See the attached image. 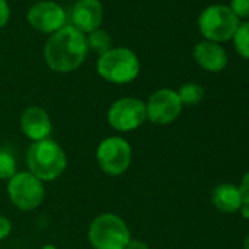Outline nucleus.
I'll use <instances>...</instances> for the list:
<instances>
[{
	"mask_svg": "<svg viewBox=\"0 0 249 249\" xmlns=\"http://www.w3.org/2000/svg\"><path fill=\"white\" fill-rule=\"evenodd\" d=\"M30 24L46 34H54L65 27V11L54 2H40L28 11Z\"/></svg>",
	"mask_w": 249,
	"mask_h": 249,
	"instance_id": "10",
	"label": "nucleus"
},
{
	"mask_svg": "<svg viewBox=\"0 0 249 249\" xmlns=\"http://www.w3.org/2000/svg\"><path fill=\"white\" fill-rule=\"evenodd\" d=\"M9 17H11V11H9L6 0H0V28L6 25V22L9 21Z\"/></svg>",
	"mask_w": 249,
	"mask_h": 249,
	"instance_id": "22",
	"label": "nucleus"
},
{
	"mask_svg": "<svg viewBox=\"0 0 249 249\" xmlns=\"http://www.w3.org/2000/svg\"><path fill=\"white\" fill-rule=\"evenodd\" d=\"M88 53L85 36L72 25L56 31L46 44L44 59L54 72H72L78 69Z\"/></svg>",
	"mask_w": 249,
	"mask_h": 249,
	"instance_id": "1",
	"label": "nucleus"
},
{
	"mask_svg": "<svg viewBox=\"0 0 249 249\" xmlns=\"http://www.w3.org/2000/svg\"><path fill=\"white\" fill-rule=\"evenodd\" d=\"M8 195L11 202L22 210H36L44 199V186L40 179H37L30 172H19L14 175L8 182Z\"/></svg>",
	"mask_w": 249,
	"mask_h": 249,
	"instance_id": "7",
	"label": "nucleus"
},
{
	"mask_svg": "<svg viewBox=\"0 0 249 249\" xmlns=\"http://www.w3.org/2000/svg\"><path fill=\"white\" fill-rule=\"evenodd\" d=\"M178 95L180 98L182 106H195V104H198L202 100L204 89L196 82H188V84H183L179 88Z\"/></svg>",
	"mask_w": 249,
	"mask_h": 249,
	"instance_id": "15",
	"label": "nucleus"
},
{
	"mask_svg": "<svg viewBox=\"0 0 249 249\" xmlns=\"http://www.w3.org/2000/svg\"><path fill=\"white\" fill-rule=\"evenodd\" d=\"M43 249H57V248H56L54 245H44Z\"/></svg>",
	"mask_w": 249,
	"mask_h": 249,
	"instance_id": "26",
	"label": "nucleus"
},
{
	"mask_svg": "<svg viewBox=\"0 0 249 249\" xmlns=\"http://www.w3.org/2000/svg\"><path fill=\"white\" fill-rule=\"evenodd\" d=\"M243 249H249V233L246 234V237L243 240Z\"/></svg>",
	"mask_w": 249,
	"mask_h": 249,
	"instance_id": "25",
	"label": "nucleus"
},
{
	"mask_svg": "<svg viewBox=\"0 0 249 249\" xmlns=\"http://www.w3.org/2000/svg\"><path fill=\"white\" fill-rule=\"evenodd\" d=\"M233 44L237 54L249 60V21L240 22L236 33L233 34Z\"/></svg>",
	"mask_w": 249,
	"mask_h": 249,
	"instance_id": "16",
	"label": "nucleus"
},
{
	"mask_svg": "<svg viewBox=\"0 0 249 249\" xmlns=\"http://www.w3.org/2000/svg\"><path fill=\"white\" fill-rule=\"evenodd\" d=\"M11 230H12V224L9 218H6L5 215H0V240L6 239L11 234Z\"/></svg>",
	"mask_w": 249,
	"mask_h": 249,
	"instance_id": "21",
	"label": "nucleus"
},
{
	"mask_svg": "<svg viewBox=\"0 0 249 249\" xmlns=\"http://www.w3.org/2000/svg\"><path fill=\"white\" fill-rule=\"evenodd\" d=\"M97 71L103 79L111 84H129L140 73V60L129 49H110L100 56Z\"/></svg>",
	"mask_w": 249,
	"mask_h": 249,
	"instance_id": "4",
	"label": "nucleus"
},
{
	"mask_svg": "<svg viewBox=\"0 0 249 249\" xmlns=\"http://www.w3.org/2000/svg\"><path fill=\"white\" fill-rule=\"evenodd\" d=\"M88 239L94 249H124L131 240V230L119 215L106 213L92 220Z\"/></svg>",
	"mask_w": 249,
	"mask_h": 249,
	"instance_id": "3",
	"label": "nucleus"
},
{
	"mask_svg": "<svg viewBox=\"0 0 249 249\" xmlns=\"http://www.w3.org/2000/svg\"><path fill=\"white\" fill-rule=\"evenodd\" d=\"M17 173V160L14 154L6 148H0V179L9 180Z\"/></svg>",
	"mask_w": 249,
	"mask_h": 249,
	"instance_id": "18",
	"label": "nucleus"
},
{
	"mask_svg": "<svg viewBox=\"0 0 249 249\" xmlns=\"http://www.w3.org/2000/svg\"><path fill=\"white\" fill-rule=\"evenodd\" d=\"M21 129L33 142L49 140L52 132V122L47 111L41 107H28L21 116Z\"/></svg>",
	"mask_w": 249,
	"mask_h": 249,
	"instance_id": "11",
	"label": "nucleus"
},
{
	"mask_svg": "<svg viewBox=\"0 0 249 249\" xmlns=\"http://www.w3.org/2000/svg\"><path fill=\"white\" fill-rule=\"evenodd\" d=\"M213 204L221 213H236L240 210L243 201L239 192V188L231 183H223L214 188L213 191Z\"/></svg>",
	"mask_w": 249,
	"mask_h": 249,
	"instance_id": "14",
	"label": "nucleus"
},
{
	"mask_svg": "<svg viewBox=\"0 0 249 249\" xmlns=\"http://www.w3.org/2000/svg\"><path fill=\"white\" fill-rule=\"evenodd\" d=\"M230 11L240 18H249V0H230Z\"/></svg>",
	"mask_w": 249,
	"mask_h": 249,
	"instance_id": "19",
	"label": "nucleus"
},
{
	"mask_svg": "<svg viewBox=\"0 0 249 249\" xmlns=\"http://www.w3.org/2000/svg\"><path fill=\"white\" fill-rule=\"evenodd\" d=\"M239 192H240L243 204H249V172L243 176V179L239 185Z\"/></svg>",
	"mask_w": 249,
	"mask_h": 249,
	"instance_id": "20",
	"label": "nucleus"
},
{
	"mask_svg": "<svg viewBox=\"0 0 249 249\" xmlns=\"http://www.w3.org/2000/svg\"><path fill=\"white\" fill-rule=\"evenodd\" d=\"M95 156L100 169L106 175L119 176L131 166L132 148L126 140L120 137H108L100 142Z\"/></svg>",
	"mask_w": 249,
	"mask_h": 249,
	"instance_id": "6",
	"label": "nucleus"
},
{
	"mask_svg": "<svg viewBox=\"0 0 249 249\" xmlns=\"http://www.w3.org/2000/svg\"><path fill=\"white\" fill-rule=\"evenodd\" d=\"M194 59L202 69H205L208 72H220L229 63L226 50L220 44L207 41V40H204L195 46Z\"/></svg>",
	"mask_w": 249,
	"mask_h": 249,
	"instance_id": "13",
	"label": "nucleus"
},
{
	"mask_svg": "<svg viewBox=\"0 0 249 249\" xmlns=\"http://www.w3.org/2000/svg\"><path fill=\"white\" fill-rule=\"evenodd\" d=\"M240 213H242V217H243V218L249 220V204H242Z\"/></svg>",
	"mask_w": 249,
	"mask_h": 249,
	"instance_id": "24",
	"label": "nucleus"
},
{
	"mask_svg": "<svg viewBox=\"0 0 249 249\" xmlns=\"http://www.w3.org/2000/svg\"><path fill=\"white\" fill-rule=\"evenodd\" d=\"M124 249H148V245L142 240H138V239H131L129 243L126 245Z\"/></svg>",
	"mask_w": 249,
	"mask_h": 249,
	"instance_id": "23",
	"label": "nucleus"
},
{
	"mask_svg": "<svg viewBox=\"0 0 249 249\" xmlns=\"http://www.w3.org/2000/svg\"><path fill=\"white\" fill-rule=\"evenodd\" d=\"M103 18V8L98 0H78L72 9V27L78 31L92 33L98 30Z\"/></svg>",
	"mask_w": 249,
	"mask_h": 249,
	"instance_id": "12",
	"label": "nucleus"
},
{
	"mask_svg": "<svg viewBox=\"0 0 249 249\" xmlns=\"http://www.w3.org/2000/svg\"><path fill=\"white\" fill-rule=\"evenodd\" d=\"M88 43V49L97 52L100 56L104 54L106 52H108L111 49V38L110 36L103 31V30H95L89 34V38L87 40Z\"/></svg>",
	"mask_w": 249,
	"mask_h": 249,
	"instance_id": "17",
	"label": "nucleus"
},
{
	"mask_svg": "<svg viewBox=\"0 0 249 249\" xmlns=\"http://www.w3.org/2000/svg\"><path fill=\"white\" fill-rule=\"evenodd\" d=\"M182 107L183 106L176 91L167 88L159 89L145 104L147 119L156 124H169L179 117Z\"/></svg>",
	"mask_w": 249,
	"mask_h": 249,
	"instance_id": "9",
	"label": "nucleus"
},
{
	"mask_svg": "<svg viewBox=\"0 0 249 249\" xmlns=\"http://www.w3.org/2000/svg\"><path fill=\"white\" fill-rule=\"evenodd\" d=\"M27 164L30 173L41 182L56 180L66 169V154L63 148L52 140L33 142L27 153Z\"/></svg>",
	"mask_w": 249,
	"mask_h": 249,
	"instance_id": "2",
	"label": "nucleus"
},
{
	"mask_svg": "<svg viewBox=\"0 0 249 249\" xmlns=\"http://www.w3.org/2000/svg\"><path fill=\"white\" fill-rule=\"evenodd\" d=\"M240 19L226 5H211L198 18V28L207 41L224 43L233 38Z\"/></svg>",
	"mask_w": 249,
	"mask_h": 249,
	"instance_id": "5",
	"label": "nucleus"
},
{
	"mask_svg": "<svg viewBox=\"0 0 249 249\" xmlns=\"http://www.w3.org/2000/svg\"><path fill=\"white\" fill-rule=\"evenodd\" d=\"M107 120L110 126L119 132L135 131L147 120L145 103L134 97L119 98L110 106Z\"/></svg>",
	"mask_w": 249,
	"mask_h": 249,
	"instance_id": "8",
	"label": "nucleus"
}]
</instances>
